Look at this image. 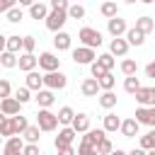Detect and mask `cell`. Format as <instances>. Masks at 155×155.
Instances as JSON below:
<instances>
[{"mask_svg":"<svg viewBox=\"0 0 155 155\" xmlns=\"http://www.w3.org/2000/svg\"><path fill=\"white\" fill-rule=\"evenodd\" d=\"M99 107H102V109H111V107H116V94H114L111 90H104V92L99 94Z\"/></svg>","mask_w":155,"mask_h":155,"instance_id":"24","label":"cell"},{"mask_svg":"<svg viewBox=\"0 0 155 155\" xmlns=\"http://www.w3.org/2000/svg\"><path fill=\"white\" fill-rule=\"evenodd\" d=\"M114 82H116V80H114L111 70H107V73L99 78V85H102V90H111V87H114Z\"/></svg>","mask_w":155,"mask_h":155,"instance_id":"37","label":"cell"},{"mask_svg":"<svg viewBox=\"0 0 155 155\" xmlns=\"http://www.w3.org/2000/svg\"><path fill=\"white\" fill-rule=\"evenodd\" d=\"M0 63H2V68H15V65H19V58L15 56V51H2V56H0Z\"/></svg>","mask_w":155,"mask_h":155,"instance_id":"28","label":"cell"},{"mask_svg":"<svg viewBox=\"0 0 155 155\" xmlns=\"http://www.w3.org/2000/svg\"><path fill=\"white\" fill-rule=\"evenodd\" d=\"M126 39H128V44H131V46H143V41H145V34H143L138 27H131V29L126 31Z\"/></svg>","mask_w":155,"mask_h":155,"instance_id":"18","label":"cell"},{"mask_svg":"<svg viewBox=\"0 0 155 155\" xmlns=\"http://www.w3.org/2000/svg\"><path fill=\"white\" fill-rule=\"evenodd\" d=\"M124 90H126L128 94H136V92L140 90V80H138L136 75H126V80H124Z\"/></svg>","mask_w":155,"mask_h":155,"instance_id":"29","label":"cell"},{"mask_svg":"<svg viewBox=\"0 0 155 155\" xmlns=\"http://www.w3.org/2000/svg\"><path fill=\"white\" fill-rule=\"evenodd\" d=\"M140 2H145V5H150V2H155V0H140Z\"/></svg>","mask_w":155,"mask_h":155,"instance_id":"52","label":"cell"},{"mask_svg":"<svg viewBox=\"0 0 155 155\" xmlns=\"http://www.w3.org/2000/svg\"><path fill=\"white\" fill-rule=\"evenodd\" d=\"M0 136H5V138L15 136V124H12V116H7V114H2V121H0Z\"/></svg>","mask_w":155,"mask_h":155,"instance_id":"26","label":"cell"},{"mask_svg":"<svg viewBox=\"0 0 155 155\" xmlns=\"http://www.w3.org/2000/svg\"><path fill=\"white\" fill-rule=\"evenodd\" d=\"M44 85L51 87V90H63V87L68 85V78H65L61 70H48V73L44 75Z\"/></svg>","mask_w":155,"mask_h":155,"instance_id":"4","label":"cell"},{"mask_svg":"<svg viewBox=\"0 0 155 155\" xmlns=\"http://www.w3.org/2000/svg\"><path fill=\"white\" fill-rule=\"evenodd\" d=\"M126 2H128V5H133V2H136V0H126Z\"/></svg>","mask_w":155,"mask_h":155,"instance_id":"53","label":"cell"},{"mask_svg":"<svg viewBox=\"0 0 155 155\" xmlns=\"http://www.w3.org/2000/svg\"><path fill=\"white\" fill-rule=\"evenodd\" d=\"M24 155H39V145H36V143L24 145Z\"/></svg>","mask_w":155,"mask_h":155,"instance_id":"47","label":"cell"},{"mask_svg":"<svg viewBox=\"0 0 155 155\" xmlns=\"http://www.w3.org/2000/svg\"><path fill=\"white\" fill-rule=\"evenodd\" d=\"M19 107H22V102H19L17 97H2V102H0V111L7 114V116L19 114Z\"/></svg>","mask_w":155,"mask_h":155,"instance_id":"9","label":"cell"},{"mask_svg":"<svg viewBox=\"0 0 155 155\" xmlns=\"http://www.w3.org/2000/svg\"><path fill=\"white\" fill-rule=\"evenodd\" d=\"M51 2V10H68V0H48Z\"/></svg>","mask_w":155,"mask_h":155,"instance_id":"45","label":"cell"},{"mask_svg":"<svg viewBox=\"0 0 155 155\" xmlns=\"http://www.w3.org/2000/svg\"><path fill=\"white\" fill-rule=\"evenodd\" d=\"M136 119H138L140 124H148V126H155V104H153L150 109L140 104V107L136 109Z\"/></svg>","mask_w":155,"mask_h":155,"instance_id":"13","label":"cell"},{"mask_svg":"<svg viewBox=\"0 0 155 155\" xmlns=\"http://www.w3.org/2000/svg\"><path fill=\"white\" fill-rule=\"evenodd\" d=\"M61 155H75V148L73 145H61V148H56Z\"/></svg>","mask_w":155,"mask_h":155,"instance_id":"49","label":"cell"},{"mask_svg":"<svg viewBox=\"0 0 155 155\" xmlns=\"http://www.w3.org/2000/svg\"><path fill=\"white\" fill-rule=\"evenodd\" d=\"M99 12L107 17V19H111V17H116L119 15V7H116V2H111V0H107V2H102V7H99Z\"/></svg>","mask_w":155,"mask_h":155,"instance_id":"30","label":"cell"},{"mask_svg":"<svg viewBox=\"0 0 155 155\" xmlns=\"http://www.w3.org/2000/svg\"><path fill=\"white\" fill-rule=\"evenodd\" d=\"M27 87L41 90V87H44V75H39L36 70H29V73H27Z\"/></svg>","mask_w":155,"mask_h":155,"instance_id":"23","label":"cell"},{"mask_svg":"<svg viewBox=\"0 0 155 155\" xmlns=\"http://www.w3.org/2000/svg\"><path fill=\"white\" fill-rule=\"evenodd\" d=\"M10 90H12V87H10V80L2 78V80H0V97H10Z\"/></svg>","mask_w":155,"mask_h":155,"instance_id":"44","label":"cell"},{"mask_svg":"<svg viewBox=\"0 0 155 155\" xmlns=\"http://www.w3.org/2000/svg\"><path fill=\"white\" fill-rule=\"evenodd\" d=\"M140 148L143 150H155V126H153V131H148L140 138Z\"/></svg>","mask_w":155,"mask_h":155,"instance_id":"33","label":"cell"},{"mask_svg":"<svg viewBox=\"0 0 155 155\" xmlns=\"http://www.w3.org/2000/svg\"><path fill=\"white\" fill-rule=\"evenodd\" d=\"M111 150H114V145H111V140L104 136V138L99 140V145H97V153H99V155H109Z\"/></svg>","mask_w":155,"mask_h":155,"instance_id":"38","label":"cell"},{"mask_svg":"<svg viewBox=\"0 0 155 155\" xmlns=\"http://www.w3.org/2000/svg\"><path fill=\"white\" fill-rule=\"evenodd\" d=\"M34 2H36V0H19V5H27V7H31Z\"/></svg>","mask_w":155,"mask_h":155,"instance_id":"51","label":"cell"},{"mask_svg":"<svg viewBox=\"0 0 155 155\" xmlns=\"http://www.w3.org/2000/svg\"><path fill=\"white\" fill-rule=\"evenodd\" d=\"M58 119H61L63 126H70L73 119H75V111H73L70 107H61V109H58Z\"/></svg>","mask_w":155,"mask_h":155,"instance_id":"32","label":"cell"},{"mask_svg":"<svg viewBox=\"0 0 155 155\" xmlns=\"http://www.w3.org/2000/svg\"><path fill=\"white\" fill-rule=\"evenodd\" d=\"M102 90V85H99V78H87V80H82V85H80V92L85 94V97H97V92Z\"/></svg>","mask_w":155,"mask_h":155,"instance_id":"8","label":"cell"},{"mask_svg":"<svg viewBox=\"0 0 155 155\" xmlns=\"http://www.w3.org/2000/svg\"><path fill=\"white\" fill-rule=\"evenodd\" d=\"M78 39H80L85 46H92V48H99V46H102V34H99L97 29H92V27H82L80 34H78Z\"/></svg>","mask_w":155,"mask_h":155,"instance_id":"3","label":"cell"},{"mask_svg":"<svg viewBox=\"0 0 155 155\" xmlns=\"http://www.w3.org/2000/svg\"><path fill=\"white\" fill-rule=\"evenodd\" d=\"M53 46H56L58 51H68V48H70V34H65V31H56Z\"/></svg>","mask_w":155,"mask_h":155,"instance_id":"22","label":"cell"},{"mask_svg":"<svg viewBox=\"0 0 155 155\" xmlns=\"http://www.w3.org/2000/svg\"><path fill=\"white\" fill-rule=\"evenodd\" d=\"M107 29H109V34H111V36H121V34H126V31H128L126 19H121L119 15H116V17H111V19L107 22Z\"/></svg>","mask_w":155,"mask_h":155,"instance_id":"11","label":"cell"},{"mask_svg":"<svg viewBox=\"0 0 155 155\" xmlns=\"http://www.w3.org/2000/svg\"><path fill=\"white\" fill-rule=\"evenodd\" d=\"M15 2H19V0H0V10H2V12H7V10H12V7H15Z\"/></svg>","mask_w":155,"mask_h":155,"instance_id":"48","label":"cell"},{"mask_svg":"<svg viewBox=\"0 0 155 155\" xmlns=\"http://www.w3.org/2000/svg\"><path fill=\"white\" fill-rule=\"evenodd\" d=\"M39 65V58L34 56V53H29V51H24L22 56H19V70H24V73H29V70H34Z\"/></svg>","mask_w":155,"mask_h":155,"instance_id":"14","label":"cell"},{"mask_svg":"<svg viewBox=\"0 0 155 155\" xmlns=\"http://www.w3.org/2000/svg\"><path fill=\"white\" fill-rule=\"evenodd\" d=\"M145 75H148V78H155V61L145 65Z\"/></svg>","mask_w":155,"mask_h":155,"instance_id":"50","label":"cell"},{"mask_svg":"<svg viewBox=\"0 0 155 155\" xmlns=\"http://www.w3.org/2000/svg\"><path fill=\"white\" fill-rule=\"evenodd\" d=\"M136 70H138V63L136 61H131V58L121 61V73L124 75H136Z\"/></svg>","mask_w":155,"mask_h":155,"instance_id":"35","label":"cell"},{"mask_svg":"<svg viewBox=\"0 0 155 155\" xmlns=\"http://www.w3.org/2000/svg\"><path fill=\"white\" fill-rule=\"evenodd\" d=\"M97 61H99V63H102L107 70H111V68H114V53H111V51H109V53H102Z\"/></svg>","mask_w":155,"mask_h":155,"instance_id":"40","label":"cell"},{"mask_svg":"<svg viewBox=\"0 0 155 155\" xmlns=\"http://www.w3.org/2000/svg\"><path fill=\"white\" fill-rule=\"evenodd\" d=\"M138 126H140L138 119H126V121H121V136H124V138L138 136Z\"/></svg>","mask_w":155,"mask_h":155,"instance_id":"15","label":"cell"},{"mask_svg":"<svg viewBox=\"0 0 155 155\" xmlns=\"http://www.w3.org/2000/svg\"><path fill=\"white\" fill-rule=\"evenodd\" d=\"M78 133H87L90 131V116L87 114H75V119H73V124H70Z\"/></svg>","mask_w":155,"mask_h":155,"instance_id":"17","label":"cell"},{"mask_svg":"<svg viewBox=\"0 0 155 155\" xmlns=\"http://www.w3.org/2000/svg\"><path fill=\"white\" fill-rule=\"evenodd\" d=\"M68 15H70V19H82L85 17V7L82 5H70L68 7Z\"/></svg>","mask_w":155,"mask_h":155,"instance_id":"39","label":"cell"},{"mask_svg":"<svg viewBox=\"0 0 155 155\" xmlns=\"http://www.w3.org/2000/svg\"><path fill=\"white\" fill-rule=\"evenodd\" d=\"M75 136H78V131L73 128V126H65V128H61L58 131V136H56V148H61V145H70L73 140H75Z\"/></svg>","mask_w":155,"mask_h":155,"instance_id":"10","label":"cell"},{"mask_svg":"<svg viewBox=\"0 0 155 155\" xmlns=\"http://www.w3.org/2000/svg\"><path fill=\"white\" fill-rule=\"evenodd\" d=\"M136 102L143 107H153L155 104V87H140L136 92Z\"/></svg>","mask_w":155,"mask_h":155,"instance_id":"12","label":"cell"},{"mask_svg":"<svg viewBox=\"0 0 155 155\" xmlns=\"http://www.w3.org/2000/svg\"><path fill=\"white\" fill-rule=\"evenodd\" d=\"M102 138H104V131H102V128H92V131H87V136H82V143H87V145L97 148Z\"/></svg>","mask_w":155,"mask_h":155,"instance_id":"20","label":"cell"},{"mask_svg":"<svg viewBox=\"0 0 155 155\" xmlns=\"http://www.w3.org/2000/svg\"><path fill=\"white\" fill-rule=\"evenodd\" d=\"M68 10H51L48 12V17H46V29H51V31H61L63 29V24L68 22Z\"/></svg>","mask_w":155,"mask_h":155,"instance_id":"2","label":"cell"},{"mask_svg":"<svg viewBox=\"0 0 155 155\" xmlns=\"http://www.w3.org/2000/svg\"><path fill=\"white\" fill-rule=\"evenodd\" d=\"M90 70H92V75H94V78H102V75L107 73V68H104L99 61H92V63H90Z\"/></svg>","mask_w":155,"mask_h":155,"instance_id":"42","label":"cell"},{"mask_svg":"<svg viewBox=\"0 0 155 155\" xmlns=\"http://www.w3.org/2000/svg\"><path fill=\"white\" fill-rule=\"evenodd\" d=\"M29 15H31V19H46V17H48V10H46V5L39 0V2H34V5L29 7Z\"/></svg>","mask_w":155,"mask_h":155,"instance_id":"21","label":"cell"},{"mask_svg":"<svg viewBox=\"0 0 155 155\" xmlns=\"http://www.w3.org/2000/svg\"><path fill=\"white\" fill-rule=\"evenodd\" d=\"M5 48L17 53L19 48H24V36H17V34H15V36H7V39H5Z\"/></svg>","mask_w":155,"mask_h":155,"instance_id":"27","label":"cell"},{"mask_svg":"<svg viewBox=\"0 0 155 155\" xmlns=\"http://www.w3.org/2000/svg\"><path fill=\"white\" fill-rule=\"evenodd\" d=\"M104 131L114 133V131H121V119L116 114H107L104 116Z\"/></svg>","mask_w":155,"mask_h":155,"instance_id":"25","label":"cell"},{"mask_svg":"<svg viewBox=\"0 0 155 155\" xmlns=\"http://www.w3.org/2000/svg\"><path fill=\"white\" fill-rule=\"evenodd\" d=\"M19 153H24V140L19 138V133H15V136H10L5 140L2 155H19Z\"/></svg>","mask_w":155,"mask_h":155,"instance_id":"6","label":"cell"},{"mask_svg":"<svg viewBox=\"0 0 155 155\" xmlns=\"http://www.w3.org/2000/svg\"><path fill=\"white\" fill-rule=\"evenodd\" d=\"M36 124L41 126V131H56V126L61 124V119H58V114L48 111V107H41L39 114H36Z\"/></svg>","mask_w":155,"mask_h":155,"instance_id":"1","label":"cell"},{"mask_svg":"<svg viewBox=\"0 0 155 155\" xmlns=\"http://www.w3.org/2000/svg\"><path fill=\"white\" fill-rule=\"evenodd\" d=\"M36 102H39V107H51V104L56 102L53 90H51V87H48V90H36Z\"/></svg>","mask_w":155,"mask_h":155,"instance_id":"19","label":"cell"},{"mask_svg":"<svg viewBox=\"0 0 155 155\" xmlns=\"http://www.w3.org/2000/svg\"><path fill=\"white\" fill-rule=\"evenodd\" d=\"M58 65H61V58H56L51 51H44L41 56H39V68L41 70H58Z\"/></svg>","mask_w":155,"mask_h":155,"instance_id":"7","label":"cell"},{"mask_svg":"<svg viewBox=\"0 0 155 155\" xmlns=\"http://www.w3.org/2000/svg\"><path fill=\"white\" fill-rule=\"evenodd\" d=\"M109 51H111L114 56H126V51H128V39L114 36V39H111V44H109Z\"/></svg>","mask_w":155,"mask_h":155,"instance_id":"16","label":"cell"},{"mask_svg":"<svg viewBox=\"0 0 155 155\" xmlns=\"http://www.w3.org/2000/svg\"><path fill=\"white\" fill-rule=\"evenodd\" d=\"M5 17H7V22H12V24H15V22H19V19H22V10H19V7H12V10H7V12H5Z\"/></svg>","mask_w":155,"mask_h":155,"instance_id":"41","label":"cell"},{"mask_svg":"<svg viewBox=\"0 0 155 155\" xmlns=\"http://www.w3.org/2000/svg\"><path fill=\"white\" fill-rule=\"evenodd\" d=\"M29 90H31V87H27V85H24V87H19V90H17V94H15V97H17L22 104H27V102L31 99V97H29Z\"/></svg>","mask_w":155,"mask_h":155,"instance_id":"43","label":"cell"},{"mask_svg":"<svg viewBox=\"0 0 155 155\" xmlns=\"http://www.w3.org/2000/svg\"><path fill=\"white\" fill-rule=\"evenodd\" d=\"M34 46H36V41H34V36H24V51H34Z\"/></svg>","mask_w":155,"mask_h":155,"instance_id":"46","label":"cell"},{"mask_svg":"<svg viewBox=\"0 0 155 155\" xmlns=\"http://www.w3.org/2000/svg\"><path fill=\"white\" fill-rule=\"evenodd\" d=\"M12 124H15V133H24V131L29 128V124H27V119H24L22 114H15V116H12Z\"/></svg>","mask_w":155,"mask_h":155,"instance_id":"34","label":"cell"},{"mask_svg":"<svg viewBox=\"0 0 155 155\" xmlns=\"http://www.w3.org/2000/svg\"><path fill=\"white\" fill-rule=\"evenodd\" d=\"M94 58H97V56H94V48H92V46H85V44H82L80 48L73 51V61H75L78 65H87V63H92Z\"/></svg>","mask_w":155,"mask_h":155,"instance_id":"5","label":"cell"},{"mask_svg":"<svg viewBox=\"0 0 155 155\" xmlns=\"http://www.w3.org/2000/svg\"><path fill=\"white\" fill-rule=\"evenodd\" d=\"M136 27H138L143 34H150V31L155 29V22H153V17H138V19H136Z\"/></svg>","mask_w":155,"mask_h":155,"instance_id":"31","label":"cell"},{"mask_svg":"<svg viewBox=\"0 0 155 155\" xmlns=\"http://www.w3.org/2000/svg\"><path fill=\"white\" fill-rule=\"evenodd\" d=\"M39 131H41V126H39V124H36V126H29V128L24 131V138H27L29 143H39V138H41V136H39Z\"/></svg>","mask_w":155,"mask_h":155,"instance_id":"36","label":"cell"}]
</instances>
